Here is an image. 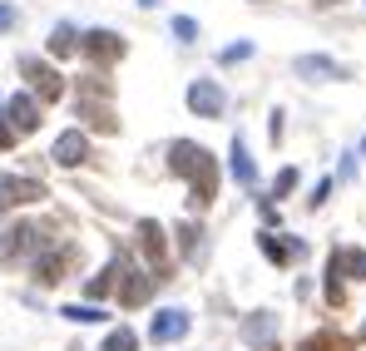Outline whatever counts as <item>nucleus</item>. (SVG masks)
<instances>
[{
	"instance_id": "1",
	"label": "nucleus",
	"mask_w": 366,
	"mask_h": 351,
	"mask_svg": "<svg viewBox=\"0 0 366 351\" xmlns=\"http://www.w3.org/2000/svg\"><path fill=\"white\" fill-rule=\"evenodd\" d=\"M169 169L188 178V188H193V203H198V208H208V203H213V193H218V159H213L203 144H188V139L169 144Z\"/></svg>"
},
{
	"instance_id": "2",
	"label": "nucleus",
	"mask_w": 366,
	"mask_h": 351,
	"mask_svg": "<svg viewBox=\"0 0 366 351\" xmlns=\"http://www.w3.org/2000/svg\"><path fill=\"white\" fill-rule=\"evenodd\" d=\"M109 267H114V292H119V307H144V302L154 297V272L134 267L124 252L109 262Z\"/></svg>"
},
{
	"instance_id": "3",
	"label": "nucleus",
	"mask_w": 366,
	"mask_h": 351,
	"mask_svg": "<svg viewBox=\"0 0 366 351\" xmlns=\"http://www.w3.org/2000/svg\"><path fill=\"white\" fill-rule=\"evenodd\" d=\"M45 242H50V237H45L40 223H15V228L0 233V257H10V262H20V257H40Z\"/></svg>"
},
{
	"instance_id": "4",
	"label": "nucleus",
	"mask_w": 366,
	"mask_h": 351,
	"mask_svg": "<svg viewBox=\"0 0 366 351\" xmlns=\"http://www.w3.org/2000/svg\"><path fill=\"white\" fill-rule=\"evenodd\" d=\"M124 50H129V45H124L114 30H84V35H79V55L89 59L94 69H109V64H119Z\"/></svg>"
},
{
	"instance_id": "5",
	"label": "nucleus",
	"mask_w": 366,
	"mask_h": 351,
	"mask_svg": "<svg viewBox=\"0 0 366 351\" xmlns=\"http://www.w3.org/2000/svg\"><path fill=\"white\" fill-rule=\"evenodd\" d=\"M188 109L198 119H218L228 109V94H223V84L218 79H193L188 84Z\"/></svg>"
},
{
	"instance_id": "6",
	"label": "nucleus",
	"mask_w": 366,
	"mask_h": 351,
	"mask_svg": "<svg viewBox=\"0 0 366 351\" xmlns=\"http://www.w3.org/2000/svg\"><path fill=\"white\" fill-rule=\"evenodd\" d=\"M20 69H25V79H30V89L40 94V104H55L64 94V79L55 64H40V59H20Z\"/></svg>"
},
{
	"instance_id": "7",
	"label": "nucleus",
	"mask_w": 366,
	"mask_h": 351,
	"mask_svg": "<svg viewBox=\"0 0 366 351\" xmlns=\"http://www.w3.org/2000/svg\"><path fill=\"white\" fill-rule=\"evenodd\" d=\"M40 198H45V183H40V178L0 174V213H5V208H20V203H40Z\"/></svg>"
},
{
	"instance_id": "8",
	"label": "nucleus",
	"mask_w": 366,
	"mask_h": 351,
	"mask_svg": "<svg viewBox=\"0 0 366 351\" xmlns=\"http://www.w3.org/2000/svg\"><path fill=\"white\" fill-rule=\"evenodd\" d=\"M179 337H188V312H183V307H164V312H154V322H149V342L169 347V342H179Z\"/></svg>"
},
{
	"instance_id": "9",
	"label": "nucleus",
	"mask_w": 366,
	"mask_h": 351,
	"mask_svg": "<svg viewBox=\"0 0 366 351\" xmlns=\"http://www.w3.org/2000/svg\"><path fill=\"white\" fill-rule=\"evenodd\" d=\"M257 247H262V257L277 262V267L297 262V257L307 252V242H297V237H277V233H257Z\"/></svg>"
},
{
	"instance_id": "10",
	"label": "nucleus",
	"mask_w": 366,
	"mask_h": 351,
	"mask_svg": "<svg viewBox=\"0 0 366 351\" xmlns=\"http://www.w3.org/2000/svg\"><path fill=\"white\" fill-rule=\"evenodd\" d=\"M139 242H144V257H149L154 277H164V257H169V242H164V228H159L154 218H144V223H139Z\"/></svg>"
},
{
	"instance_id": "11",
	"label": "nucleus",
	"mask_w": 366,
	"mask_h": 351,
	"mask_svg": "<svg viewBox=\"0 0 366 351\" xmlns=\"http://www.w3.org/2000/svg\"><path fill=\"white\" fill-rule=\"evenodd\" d=\"M69 262H74V247H69V242L55 247L50 257H35V282H40V287H55L64 272H69Z\"/></svg>"
},
{
	"instance_id": "12",
	"label": "nucleus",
	"mask_w": 366,
	"mask_h": 351,
	"mask_svg": "<svg viewBox=\"0 0 366 351\" xmlns=\"http://www.w3.org/2000/svg\"><path fill=\"white\" fill-rule=\"evenodd\" d=\"M50 154H55V164H60V169H74V164H84V159H89V139H84L79 129H64Z\"/></svg>"
},
{
	"instance_id": "13",
	"label": "nucleus",
	"mask_w": 366,
	"mask_h": 351,
	"mask_svg": "<svg viewBox=\"0 0 366 351\" xmlns=\"http://www.w3.org/2000/svg\"><path fill=\"white\" fill-rule=\"evenodd\" d=\"M5 119L15 124V134H35L40 129V104L30 99V94H10V104H5Z\"/></svg>"
},
{
	"instance_id": "14",
	"label": "nucleus",
	"mask_w": 366,
	"mask_h": 351,
	"mask_svg": "<svg viewBox=\"0 0 366 351\" xmlns=\"http://www.w3.org/2000/svg\"><path fill=\"white\" fill-rule=\"evenodd\" d=\"M327 272H337V277H357V282H366V247H337V252L327 257Z\"/></svg>"
},
{
	"instance_id": "15",
	"label": "nucleus",
	"mask_w": 366,
	"mask_h": 351,
	"mask_svg": "<svg viewBox=\"0 0 366 351\" xmlns=\"http://www.w3.org/2000/svg\"><path fill=\"white\" fill-rule=\"evenodd\" d=\"M302 79H347V69L337 64V59L327 55H297V64H292Z\"/></svg>"
},
{
	"instance_id": "16",
	"label": "nucleus",
	"mask_w": 366,
	"mask_h": 351,
	"mask_svg": "<svg viewBox=\"0 0 366 351\" xmlns=\"http://www.w3.org/2000/svg\"><path fill=\"white\" fill-rule=\"evenodd\" d=\"M272 337H277V312H257V317L243 322V342L247 347H267Z\"/></svg>"
},
{
	"instance_id": "17",
	"label": "nucleus",
	"mask_w": 366,
	"mask_h": 351,
	"mask_svg": "<svg viewBox=\"0 0 366 351\" xmlns=\"http://www.w3.org/2000/svg\"><path fill=\"white\" fill-rule=\"evenodd\" d=\"M228 154H233V159H228V164H233V178H238L243 188H252V183H257V169H252L247 144H243V139H233V149H228Z\"/></svg>"
},
{
	"instance_id": "18",
	"label": "nucleus",
	"mask_w": 366,
	"mask_h": 351,
	"mask_svg": "<svg viewBox=\"0 0 366 351\" xmlns=\"http://www.w3.org/2000/svg\"><path fill=\"white\" fill-rule=\"evenodd\" d=\"M74 35H79L74 25H55V30H50V55H74V50H79Z\"/></svg>"
},
{
	"instance_id": "19",
	"label": "nucleus",
	"mask_w": 366,
	"mask_h": 351,
	"mask_svg": "<svg viewBox=\"0 0 366 351\" xmlns=\"http://www.w3.org/2000/svg\"><path fill=\"white\" fill-rule=\"evenodd\" d=\"M64 317H69V322H104L109 312H99L94 302H74V307H64Z\"/></svg>"
},
{
	"instance_id": "20",
	"label": "nucleus",
	"mask_w": 366,
	"mask_h": 351,
	"mask_svg": "<svg viewBox=\"0 0 366 351\" xmlns=\"http://www.w3.org/2000/svg\"><path fill=\"white\" fill-rule=\"evenodd\" d=\"M134 347H139V337H134L129 327H114V332L104 337V351H134Z\"/></svg>"
},
{
	"instance_id": "21",
	"label": "nucleus",
	"mask_w": 366,
	"mask_h": 351,
	"mask_svg": "<svg viewBox=\"0 0 366 351\" xmlns=\"http://www.w3.org/2000/svg\"><path fill=\"white\" fill-rule=\"evenodd\" d=\"M302 351H347V342H337L332 332H322V337H307Z\"/></svg>"
},
{
	"instance_id": "22",
	"label": "nucleus",
	"mask_w": 366,
	"mask_h": 351,
	"mask_svg": "<svg viewBox=\"0 0 366 351\" xmlns=\"http://www.w3.org/2000/svg\"><path fill=\"white\" fill-rule=\"evenodd\" d=\"M174 40H179V45H193V40H198V20L179 15V20H174Z\"/></svg>"
},
{
	"instance_id": "23",
	"label": "nucleus",
	"mask_w": 366,
	"mask_h": 351,
	"mask_svg": "<svg viewBox=\"0 0 366 351\" xmlns=\"http://www.w3.org/2000/svg\"><path fill=\"white\" fill-rule=\"evenodd\" d=\"M179 237H183V252H188V257H198V252H203V228H193V223H188V228H179Z\"/></svg>"
},
{
	"instance_id": "24",
	"label": "nucleus",
	"mask_w": 366,
	"mask_h": 351,
	"mask_svg": "<svg viewBox=\"0 0 366 351\" xmlns=\"http://www.w3.org/2000/svg\"><path fill=\"white\" fill-rule=\"evenodd\" d=\"M109 287H114V267H104L99 277H89V287H84V292H89V297H104Z\"/></svg>"
},
{
	"instance_id": "25",
	"label": "nucleus",
	"mask_w": 366,
	"mask_h": 351,
	"mask_svg": "<svg viewBox=\"0 0 366 351\" xmlns=\"http://www.w3.org/2000/svg\"><path fill=\"white\" fill-rule=\"evenodd\" d=\"M292 188H297V169H282V174H277V183H272V193H277V198H287Z\"/></svg>"
},
{
	"instance_id": "26",
	"label": "nucleus",
	"mask_w": 366,
	"mask_h": 351,
	"mask_svg": "<svg viewBox=\"0 0 366 351\" xmlns=\"http://www.w3.org/2000/svg\"><path fill=\"white\" fill-rule=\"evenodd\" d=\"M247 55H252V45H247V40H238V45H228L218 59H223V64H238V59H247Z\"/></svg>"
},
{
	"instance_id": "27",
	"label": "nucleus",
	"mask_w": 366,
	"mask_h": 351,
	"mask_svg": "<svg viewBox=\"0 0 366 351\" xmlns=\"http://www.w3.org/2000/svg\"><path fill=\"white\" fill-rule=\"evenodd\" d=\"M15 139H20V134H15V124L5 119V109H0V154H5V149H10Z\"/></svg>"
},
{
	"instance_id": "28",
	"label": "nucleus",
	"mask_w": 366,
	"mask_h": 351,
	"mask_svg": "<svg viewBox=\"0 0 366 351\" xmlns=\"http://www.w3.org/2000/svg\"><path fill=\"white\" fill-rule=\"evenodd\" d=\"M327 193H332V178H322V183L307 193V203H312V208H322V203H327Z\"/></svg>"
},
{
	"instance_id": "29",
	"label": "nucleus",
	"mask_w": 366,
	"mask_h": 351,
	"mask_svg": "<svg viewBox=\"0 0 366 351\" xmlns=\"http://www.w3.org/2000/svg\"><path fill=\"white\" fill-rule=\"evenodd\" d=\"M15 30V5H0V35Z\"/></svg>"
},
{
	"instance_id": "30",
	"label": "nucleus",
	"mask_w": 366,
	"mask_h": 351,
	"mask_svg": "<svg viewBox=\"0 0 366 351\" xmlns=\"http://www.w3.org/2000/svg\"><path fill=\"white\" fill-rule=\"evenodd\" d=\"M322 5H332V0H322Z\"/></svg>"
},
{
	"instance_id": "31",
	"label": "nucleus",
	"mask_w": 366,
	"mask_h": 351,
	"mask_svg": "<svg viewBox=\"0 0 366 351\" xmlns=\"http://www.w3.org/2000/svg\"><path fill=\"white\" fill-rule=\"evenodd\" d=\"M362 149H366V144H362Z\"/></svg>"
}]
</instances>
